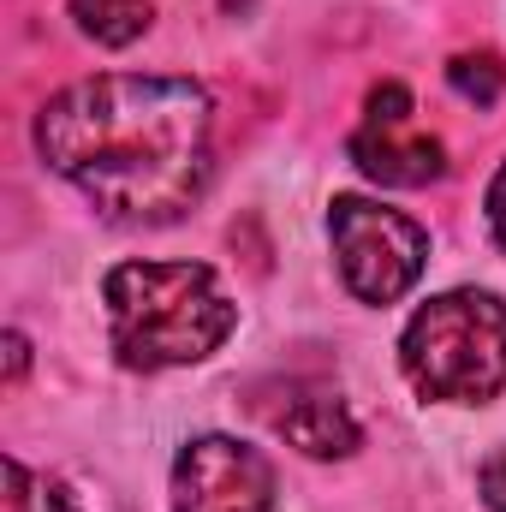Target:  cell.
I'll list each match as a JSON object with an SVG mask.
<instances>
[{
	"instance_id": "6da1fadb",
	"label": "cell",
	"mask_w": 506,
	"mask_h": 512,
	"mask_svg": "<svg viewBox=\"0 0 506 512\" xmlns=\"http://www.w3.org/2000/svg\"><path fill=\"white\" fill-rule=\"evenodd\" d=\"M215 108L191 78L108 72L36 114L42 161L120 227H167L209 185Z\"/></svg>"
},
{
	"instance_id": "7a4b0ae2",
	"label": "cell",
	"mask_w": 506,
	"mask_h": 512,
	"mask_svg": "<svg viewBox=\"0 0 506 512\" xmlns=\"http://www.w3.org/2000/svg\"><path fill=\"white\" fill-rule=\"evenodd\" d=\"M102 304L114 358L143 376L203 364L239 328V304L203 262H120L102 280Z\"/></svg>"
},
{
	"instance_id": "3957f363",
	"label": "cell",
	"mask_w": 506,
	"mask_h": 512,
	"mask_svg": "<svg viewBox=\"0 0 506 512\" xmlns=\"http://www.w3.org/2000/svg\"><path fill=\"white\" fill-rule=\"evenodd\" d=\"M399 370L423 399L483 405L506 387V304L459 286L429 298L399 334Z\"/></svg>"
},
{
	"instance_id": "277c9868",
	"label": "cell",
	"mask_w": 506,
	"mask_h": 512,
	"mask_svg": "<svg viewBox=\"0 0 506 512\" xmlns=\"http://www.w3.org/2000/svg\"><path fill=\"white\" fill-rule=\"evenodd\" d=\"M328 239H334L340 280L358 304H399L423 280V262H429L423 227L370 197H334Z\"/></svg>"
},
{
	"instance_id": "5b68a950",
	"label": "cell",
	"mask_w": 506,
	"mask_h": 512,
	"mask_svg": "<svg viewBox=\"0 0 506 512\" xmlns=\"http://www.w3.org/2000/svg\"><path fill=\"white\" fill-rule=\"evenodd\" d=\"M173 512H274V465L233 435H197L173 459Z\"/></svg>"
},
{
	"instance_id": "8992f818",
	"label": "cell",
	"mask_w": 506,
	"mask_h": 512,
	"mask_svg": "<svg viewBox=\"0 0 506 512\" xmlns=\"http://www.w3.org/2000/svg\"><path fill=\"white\" fill-rule=\"evenodd\" d=\"M352 161L376 179V185H429L447 173V149L441 137L411 126V90L405 84H376L364 102V120L352 131Z\"/></svg>"
},
{
	"instance_id": "52a82bcc",
	"label": "cell",
	"mask_w": 506,
	"mask_h": 512,
	"mask_svg": "<svg viewBox=\"0 0 506 512\" xmlns=\"http://www.w3.org/2000/svg\"><path fill=\"white\" fill-rule=\"evenodd\" d=\"M274 429H280L298 453H310V459H346V453H358V441H364V429H358V417L346 411L340 393H304V399H292V405L274 417Z\"/></svg>"
},
{
	"instance_id": "ba28073f",
	"label": "cell",
	"mask_w": 506,
	"mask_h": 512,
	"mask_svg": "<svg viewBox=\"0 0 506 512\" xmlns=\"http://www.w3.org/2000/svg\"><path fill=\"white\" fill-rule=\"evenodd\" d=\"M72 24L102 48H131L155 24V0H72Z\"/></svg>"
},
{
	"instance_id": "9c48e42d",
	"label": "cell",
	"mask_w": 506,
	"mask_h": 512,
	"mask_svg": "<svg viewBox=\"0 0 506 512\" xmlns=\"http://www.w3.org/2000/svg\"><path fill=\"white\" fill-rule=\"evenodd\" d=\"M6 512H78V501H72L60 483L36 477L30 465L6 459Z\"/></svg>"
},
{
	"instance_id": "30bf717a",
	"label": "cell",
	"mask_w": 506,
	"mask_h": 512,
	"mask_svg": "<svg viewBox=\"0 0 506 512\" xmlns=\"http://www.w3.org/2000/svg\"><path fill=\"white\" fill-rule=\"evenodd\" d=\"M447 84L465 96V102H477V108H495L506 90V72L495 54H459L453 66H447Z\"/></svg>"
},
{
	"instance_id": "8fae6325",
	"label": "cell",
	"mask_w": 506,
	"mask_h": 512,
	"mask_svg": "<svg viewBox=\"0 0 506 512\" xmlns=\"http://www.w3.org/2000/svg\"><path fill=\"white\" fill-rule=\"evenodd\" d=\"M477 489H483V507L489 512H506V447H495L477 471Z\"/></svg>"
},
{
	"instance_id": "7c38bea8",
	"label": "cell",
	"mask_w": 506,
	"mask_h": 512,
	"mask_svg": "<svg viewBox=\"0 0 506 512\" xmlns=\"http://www.w3.org/2000/svg\"><path fill=\"white\" fill-rule=\"evenodd\" d=\"M489 233L506 251V161H501V173H495V185H489Z\"/></svg>"
},
{
	"instance_id": "4fadbf2b",
	"label": "cell",
	"mask_w": 506,
	"mask_h": 512,
	"mask_svg": "<svg viewBox=\"0 0 506 512\" xmlns=\"http://www.w3.org/2000/svg\"><path fill=\"white\" fill-rule=\"evenodd\" d=\"M24 364H30V346H24V334H18V328H6V387L24 382Z\"/></svg>"
}]
</instances>
